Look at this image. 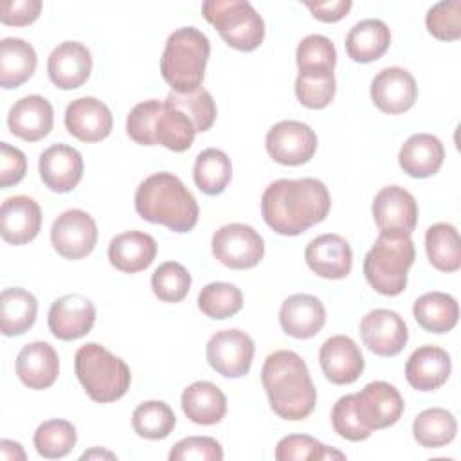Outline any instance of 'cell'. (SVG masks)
<instances>
[{"instance_id": "obj_1", "label": "cell", "mask_w": 461, "mask_h": 461, "mask_svg": "<svg viewBox=\"0 0 461 461\" xmlns=\"http://www.w3.org/2000/svg\"><path fill=\"white\" fill-rule=\"evenodd\" d=\"M331 207L324 182L317 178H279L261 194V216L281 236H299L321 223Z\"/></svg>"}, {"instance_id": "obj_2", "label": "cell", "mask_w": 461, "mask_h": 461, "mask_svg": "<svg viewBox=\"0 0 461 461\" xmlns=\"http://www.w3.org/2000/svg\"><path fill=\"white\" fill-rule=\"evenodd\" d=\"M261 382L270 409L283 420L301 421L308 418L317 403V391L306 362L290 349H279L265 358Z\"/></svg>"}, {"instance_id": "obj_3", "label": "cell", "mask_w": 461, "mask_h": 461, "mask_svg": "<svg viewBox=\"0 0 461 461\" xmlns=\"http://www.w3.org/2000/svg\"><path fill=\"white\" fill-rule=\"evenodd\" d=\"M137 214L173 232H189L198 223V202L185 184L169 171H158L144 178L135 191Z\"/></svg>"}, {"instance_id": "obj_4", "label": "cell", "mask_w": 461, "mask_h": 461, "mask_svg": "<svg viewBox=\"0 0 461 461\" xmlns=\"http://www.w3.org/2000/svg\"><path fill=\"white\" fill-rule=\"evenodd\" d=\"M209 54V38L200 29L193 25L180 27L166 40L160 58V74L173 92H194L202 88Z\"/></svg>"}, {"instance_id": "obj_5", "label": "cell", "mask_w": 461, "mask_h": 461, "mask_svg": "<svg viewBox=\"0 0 461 461\" xmlns=\"http://www.w3.org/2000/svg\"><path fill=\"white\" fill-rule=\"evenodd\" d=\"M416 258L411 234L380 230L364 258V276L382 295H400L407 286V274Z\"/></svg>"}, {"instance_id": "obj_6", "label": "cell", "mask_w": 461, "mask_h": 461, "mask_svg": "<svg viewBox=\"0 0 461 461\" xmlns=\"http://www.w3.org/2000/svg\"><path fill=\"white\" fill-rule=\"evenodd\" d=\"M74 369L86 394L97 403L122 398L131 384L126 362L97 342H88L76 351Z\"/></svg>"}, {"instance_id": "obj_7", "label": "cell", "mask_w": 461, "mask_h": 461, "mask_svg": "<svg viewBox=\"0 0 461 461\" xmlns=\"http://www.w3.org/2000/svg\"><path fill=\"white\" fill-rule=\"evenodd\" d=\"M202 14L236 50L252 52L263 43L265 22L247 0H205Z\"/></svg>"}, {"instance_id": "obj_8", "label": "cell", "mask_w": 461, "mask_h": 461, "mask_svg": "<svg viewBox=\"0 0 461 461\" xmlns=\"http://www.w3.org/2000/svg\"><path fill=\"white\" fill-rule=\"evenodd\" d=\"M212 256L232 270L254 268L265 256L261 234L247 223H227L211 240Z\"/></svg>"}, {"instance_id": "obj_9", "label": "cell", "mask_w": 461, "mask_h": 461, "mask_svg": "<svg viewBox=\"0 0 461 461\" xmlns=\"http://www.w3.org/2000/svg\"><path fill=\"white\" fill-rule=\"evenodd\" d=\"M355 412L360 423L369 430H380L394 425L405 409L400 391L384 380H375L353 394Z\"/></svg>"}, {"instance_id": "obj_10", "label": "cell", "mask_w": 461, "mask_h": 461, "mask_svg": "<svg viewBox=\"0 0 461 461\" xmlns=\"http://www.w3.org/2000/svg\"><path fill=\"white\" fill-rule=\"evenodd\" d=\"M254 340L241 330H221L211 335L205 355L209 366L225 378H241L250 371Z\"/></svg>"}, {"instance_id": "obj_11", "label": "cell", "mask_w": 461, "mask_h": 461, "mask_svg": "<svg viewBox=\"0 0 461 461\" xmlns=\"http://www.w3.org/2000/svg\"><path fill=\"white\" fill-rule=\"evenodd\" d=\"M265 148L270 158L277 164L301 166L313 158L317 151V135L301 121H279L268 130Z\"/></svg>"}, {"instance_id": "obj_12", "label": "cell", "mask_w": 461, "mask_h": 461, "mask_svg": "<svg viewBox=\"0 0 461 461\" xmlns=\"http://www.w3.org/2000/svg\"><path fill=\"white\" fill-rule=\"evenodd\" d=\"M54 250L65 259L86 258L97 243L95 220L81 209H67L50 227Z\"/></svg>"}, {"instance_id": "obj_13", "label": "cell", "mask_w": 461, "mask_h": 461, "mask_svg": "<svg viewBox=\"0 0 461 461\" xmlns=\"http://www.w3.org/2000/svg\"><path fill=\"white\" fill-rule=\"evenodd\" d=\"M360 337L371 353L378 357H394L405 348L409 330L396 312L376 308L362 317Z\"/></svg>"}, {"instance_id": "obj_14", "label": "cell", "mask_w": 461, "mask_h": 461, "mask_svg": "<svg viewBox=\"0 0 461 461\" xmlns=\"http://www.w3.org/2000/svg\"><path fill=\"white\" fill-rule=\"evenodd\" d=\"M371 99L384 113H403L411 110L418 99L416 79L402 67L382 68L371 81Z\"/></svg>"}, {"instance_id": "obj_15", "label": "cell", "mask_w": 461, "mask_h": 461, "mask_svg": "<svg viewBox=\"0 0 461 461\" xmlns=\"http://www.w3.org/2000/svg\"><path fill=\"white\" fill-rule=\"evenodd\" d=\"M95 322V306L79 294H67L56 299L47 315L50 333L59 340H77L90 333Z\"/></svg>"}, {"instance_id": "obj_16", "label": "cell", "mask_w": 461, "mask_h": 461, "mask_svg": "<svg viewBox=\"0 0 461 461\" xmlns=\"http://www.w3.org/2000/svg\"><path fill=\"white\" fill-rule=\"evenodd\" d=\"M371 212L380 230L412 234L418 223V203L414 196L400 185L382 187L373 198Z\"/></svg>"}, {"instance_id": "obj_17", "label": "cell", "mask_w": 461, "mask_h": 461, "mask_svg": "<svg viewBox=\"0 0 461 461\" xmlns=\"http://www.w3.org/2000/svg\"><path fill=\"white\" fill-rule=\"evenodd\" d=\"M319 364L326 380L335 385L353 384L364 371L362 351L348 335L326 339L319 349Z\"/></svg>"}, {"instance_id": "obj_18", "label": "cell", "mask_w": 461, "mask_h": 461, "mask_svg": "<svg viewBox=\"0 0 461 461\" xmlns=\"http://www.w3.org/2000/svg\"><path fill=\"white\" fill-rule=\"evenodd\" d=\"M304 259L312 272L324 279H344L353 267V250L340 234H321L304 249Z\"/></svg>"}, {"instance_id": "obj_19", "label": "cell", "mask_w": 461, "mask_h": 461, "mask_svg": "<svg viewBox=\"0 0 461 461\" xmlns=\"http://www.w3.org/2000/svg\"><path fill=\"white\" fill-rule=\"evenodd\" d=\"M110 108L97 97H77L65 110L67 131L81 142H99L112 133Z\"/></svg>"}, {"instance_id": "obj_20", "label": "cell", "mask_w": 461, "mask_h": 461, "mask_svg": "<svg viewBox=\"0 0 461 461\" xmlns=\"http://www.w3.org/2000/svg\"><path fill=\"white\" fill-rule=\"evenodd\" d=\"M41 182L54 193L72 191L83 176L81 153L63 142L52 144L40 155L38 160Z\"/></svg>"}, {"instance_id": "obj_21", "label": "cell", "mask_w": 461, "mask_h": 461, "mask_svg": "<svg viewBox=\"0 0 461 461\" xmlns=\"http://www.w3.org/2000/svg\"><path fill=\"white\" fill-rule=\"evenodd\" d=\"M47 72L58 88H79L90 77L92 54L79 41H63L49 54Z\"/></svg>"}, {"instance_id": "obj_22", "label": "cell", "mask_w": 461, "mask_h": 461, "mask_svg": "<svg viewBox=\"0 0 461 461\" xmlns=\"http://www.w3.org/2000/svg\"><path fill=\"white\" fill-rule=\"evenodd\" d=\"M7 126L13 135L27 142H36L47 137L54 126L50 101L38 94L18 99L7 113Z\"/></svg>"}, {"instance_id": "obj_23", "label": "cell", "mask_w": 461, "mask_h": 461, "mask_svg": "<svg viewBox=\"0 0 461 461\" xmlns=\"http://www.w3.org/2000/svg\"><path fill=\"white\" fill-rule=\"evenodd\" d=\"M41 229V209L25 194L9 196L0 207V234L11 245L32 241Z\"/></svg>"}, {"instance_id": "obj_24", "label": "cell", "mask_w": 461, "mask_h": 461, "mask_svg": "<svg viewBox=\"0 0 461 461\" xmlns=\"http://www.w3.org/2000/svg\"><path fill=\"white\" fill-rule=\"evenodd\" d=\"M279 324L294 339H312L326 324V308L315 295L294 294L279 308Z\"/></svg>"}, {"instance_id": "obj_25", "label": "cell", "mask_w": 461, "mask_h": 461, "mask_svg": "<svg viewBox=\"0 0 461 461\" xmlns=\"http://www.w3.org/2000/svg\"><path fill=\"white\" fill-rule=\"evenodd\" d=\"M16 375L29 389H47L59 375V357L56 349L43 340L25 344L16 357Z\"/></svg>"}, {"instance_id": "obj_26", "label": "cell", "mask_w": 461, "mask_h": 461, "mask_svg": "<svg viewBox=\"0 0 461 461\" xmlns=\"http://www.w3.org/2000/svg\"><path fill=\"white\" fill-rule=\"evenodd\" d=\"M450 355L438 346H420L411 353L405 364V378L416 391L439 389L450 376Z\"/></svg>"}, {"instance_id": "obj_27", "label": "cell", "mask_w": 461, "mask_h": 461, "mask_svg": "<svg viewBox=\"0 0 461 461\" xmlns=\"http://www.w3.org/2000/svg\"><path fill=\"white\" fill-rule=\"evenodd\" d=\"M157 256V241L142 230H126L110 240L108 259L110 265L124 274H137L146 270Z\"/></svg>"}, {"instance_id": "obj_28", "label": "cell", "mask_w": 461, "mask_h": 461, "mask_svg": "<svg viewBox=\"0 0 461 461\" xmlns=\"http://www.w3.org/2000/svg\"><path fill=\"white\" fill-rule=\"evenodd\" d=\"M445 148L436 135L414 133L400 148L398 164L412 178H429L439 171Z\"/></svg>"}, {"instance_id": "obj_29", "label": "cell", "mask_w": 461, "mask_h": 461, "mask_svg": "<svg viewBox=\"0 0 461 461\" xmlns=\"http://www.w3.org/2000/svg\"><path fill=\"white\" fill-rule=\"evenodd\" d=\"M184 414L198 425H214L227 412V398L223 391L207 380H198L187 385L180 398Z\"/></svg>"}, {"instance_id": "obj_30", "label": "cell", "mask_w": 461, "mask_h": 461, "mask_svg": "<svg viewBox=\"0 0 461 461\" xmlns=\"http://www.w3.org/2000/svg\"><path fill=\"white\" fill-rule=\"evenodd\" d=\"M391 45V31L378 18L357 22L346 36V52L355 63H371L380 59Z\"/></svg>"}, {"instance_id": "obj_31", "label": "cell", "mask_w": 461, "mask_h": 461, "mask_svg": "<svg viewBox=\"0 0 461 461\" xmlns=\"http://www.w3.org/2000/svg\"><path fill=\"white\" fill-rule=\"evenodd\" d=\"M38 58L31 43L22 38H4L0 41V86L18 88L29 81L36 70Z\"/></svg>"}, {"instance_id": "obj_32", "label": "cell", "mask_w": 461, "mask_h": 461, "mask_svg": "<svg viewBox=\"0 0 461 461\" xmlns=\"http://www.w3.org/2000/svg\"><path fill=\"white\" fill-rule=\"evenodd\" d=\"M416 322L429 333H447L459 319L457 301L445 292H427L412 304Z\"/></svg>"}, {"instance_id": "obj_33", "label": "cell", "mask_w": 461, "mask_h": 461, "mask_svg": "<svg viewBox=\"0 0 461 461\" xmlns=\"http://www.w3.org/2000/svg\"><path fill=\"white\" fill-rule=\"evenodd\" d=\"M38 301L25 288H5L0 294V328L5 337L29 331L36 321Z\"/></svg>"}, {"instance_id": "obj_34", "label": "cell", "mask_w": 461, "mask_h": 461, "mask_svg": "<svg viewBox=\"0 0 461 461\" xmlns=\"http://www.w3.org/2000/svg\"><path fill=\"white\" fill-rule=\"evenodd\" d=\"M425 250L430 265L439 272H457L461 267V240L454 225L439 221L425 232Z\"/></svg>"}, {"instance_id": "obj_35", "label": "cell", "mask_w": 461, "mask_h": 461, "mask_svg": "<svg viewBox=\"0 0 461 461\" xmlns=\"http://www.w3.org/2000/svg\"><path fill=\"white\" fill-rule=\"evenodd\" d=\"M153 133L155 144H160L169 151L182 153L193 146L196 130L191 119L182 110L164 101V106L157 115Z\"/></svg>"}, {"instance_id": "obj_36", "label": "cell", "mask_w": 461, "mask_h": 461, "mask_svg": "<svg viewBox=\"0 0 461 461\" xmlns=\"http://www.w3.org/2000/svg\"><path fill=\"white\" fill-rule=\"evenodd\" d=\"M193 178L203 194L214 196L223 193L232 178V164L229 155L218 148L200 151L193 166Z\"/></svg>"}, {"instance_id": "obj_37", "label": "cell", "mask_w": 461, "mask_h": 461, "mask_svg": "<svg viewBox=\"0 0 461 461\" xmlns=\"http://www.w3.org/2000/svg\"><path fill=\"white\" fill-rule=\"evenodd\" d=\"M457 421L454 414L443 407L421 411L412 421V436L423 448H439L454 441Z\"/></svg>"}, {"instance_id": "obj_38", "label": "cell", "mask_w": 461, "mask_h": 461, "mask_svg": "<svg viewBox=\"0 0 461 461\" xmlns=\"http://www.w3.org/2000/svg\"><path fill=\"white\" fill-rule=\"evenodd\" d=\"M176 423L173 409L162 400H148L135 407L131 414V427L137 436L144 439L167 438Z\"/></svg>"}, {"instance_id": "obj_39", "label": "cell", "mask_w": 461, "mask_h": 461, "mask_svg": "<svg viewBox=\"0 0 461 461\" xmlns=\"http://www.w3.org/2000/svg\"><path fill=\"white\" fill-rule=\"evenodd\" d=\"M77 441L76 427L67 420H47L34 432L36 452L45 459H59L72 452Z\"/></svg>"}, {"instance_id": "obj_40", "label": "cell", "mask_w": 461, "mask_h": 461, "mask_svg": "<svg viewBox=\"0 0 461 461\" xmlns=\"http://www.w3.org/2000/svg\"><path fill=\"white\" fill-rule=\"evenodd\" d=\"M243 306V294L236 285L214 281L198 294V308L209 319L223 321L236 315Z\"/></svg>"}, {"instance_id": "obj_41", "label": "cell", "mask_w": 461, "mask_h": 461, "mask_svg": "<svg viewBox=\"0 0 461 461\" xmlns=\"http://www.w3.org/2000/svg\"><path fill=\"white\" fill-rule=\"evenodd\" d=\"M295 61L299 72L333 74L337 63V50L330 38L322 34H308L297 45Z\"/></svg>"}, {"instance_id": "obj_42", "label": "cell", "mask_w": 461, "mask_h": 461, "mask_svg": "<svg viewBox=\"0 0 461 461\" xmlns=\"http://www.w3.org/2000/svg\"><path fill=\"white\" fill-rule=\"evenodd\" d=\"M277 461H315V459H346V454L330 448L308 434H290L279 439L276 452Z\"/></svg>"}, {"instance_id": "obj_43", "label": "cell", "mask_w": 461, "mask_h": 461, "mask_svg": "<svg viewBox=\"0 0 461 461\" xmlns=\"http://www.w3.org/2000/svg\"><path fill=\"white\" fill-rule=\"evenodd\" d=\"M191 288V274L178 261H166L151 274V290L162 303H180Z\"/></svg>"}, {"instance_id": "obj_44", "label": "cell", "mask_w": 461, "mask_h": 461, "mask_svg": "<svg viewBox=\"0 0 461 461\" xmlns=\"http://www.w3.org/2000/svg\"><path fill=\"white\" fill-rule=\"evenodd\" d=\"M166 101L182 110L191 119L196 133L207 131L216 121V103L211 92L205 88H198L189 94L169 92Z\"/></svg>"}, {"instance_id": "obj_45", "label": "cell", "mask_w": 461, "mask_h": 461, "mask_svg": "<svg viewBox=\"0 0 461 461\" xmlns=\"http://www.w3.org/2000/svg\"><path fill=\"white\" fill-rule=\"evenodd\" d=\"M337 90V81L333 74H317V72H299L295 79V95L297 101L310 110L326 108Z\"/></svg>"}, {"instance_id": "obj_46", "label": "cell", "mask_w": 461, "mask_h": 461, "mask_svg": "<svg viewBox=\"0 0 461 461\" xmlns=\"http://www.w3.org/2000/svg\"><path fill=\"white\" fill-rule=\"evenodd\" d=\"M427 31L441 41L461 38V0H445L434 4L425 16Z\"/></svg>"}, {"instance_id": "obj_47", "label": "cell", "mask_w": 461, "mask_h": 461, "mask_svg": "<svg viewBox=\"0 0 461 461\" xmlns=\"http://www.w3.org/2000/svg\"><path fill=\"white\" fill-rule=\"evenodd\" d=\"M164 106V101L148 99L135 104L126 117V133L128 137L140 146H157L155 144V121Z\"/></svg>"}, {"instance_id": "obj_48", "label": "cell", "mask_w": 461, "mask_h": 461, "mask_svg": "<svg viewBox=\"0 0 461 461\" xmlns=\"http://www.w3.org/2000/svg\"><path fill=\"white\" fill-rule=\"evenodd\" d=\"M167 457L171 461H221L223 448L211 436H187L171 447Z\"/></svg>"}, {"instance_id": "obj_49", "label": "cell", "mask_w": 461, "mask_h": 461, "mask_svg": "<svg viewBox=\"0 0 461 461\" xmlns=\"http://www.w3.org/2000/svg\"><path fill=\"white\" fill-rule=\"evenodd\" d=\"M331 425H333V430L348 441H364L371 436V432L360 423L355 412L353 394L340 396L335 402L331 409Z\"/></svg>"}, {"instance_id": "obj_50", "label": "cell", "mask_w": 461, "mask_h": 461, "mask_svg": "<svg viewBox=\"0 0 461 461\" xmlns=\"http://www.w3.org/2000/svg\"><path fill=\"white\" fill-rule=\"evenodd\" d=\"M27 171V158L22 149L9 142H0V187L18 184Z\"/></svg>"}, {"instance_id": "obj_51", "label": "cell", "mask_w": 461, "mask_h": 461, "mask_svg": "<svg viewBox=\"0 0 461 461\" xmlns=\"http://www.w3.org/2000/svg\"><path fill=\"white\" fill-rule=\"evenodd\" d=\"M41 13L40 0H4L0 4V22L4 25H29Z\"/></svg>"}, {"instance_id": "obj_52", "label": "cell", "mask_w": 461, "mask_h": 461, "mask_svg": "<svg viewBox=\"0 0 461 461\" xmlns=\"http://www.w3.org/2000/svg\"><path fill=\"white\" fill-rule=\"evenodd\" d=\"M304 5L312 11V14L321 20V22H326V23H331V22H339L342 20L353 2L351 0H330V2H304Z\"/></svg>"}, {"instance_id": "obj_53", "label": "cell", "mask_w": 461, "mask_h": 461, "mask_svg": "<svg viewBox=\"0 0 461 461\" xmlns=\"http://www.w3.org/2000/svg\"><path fill=\"white\" fill-rule=\"evenodd\" d=\"M0 456L5 461H16V459L23 461L25 459V452H23L22 445L16 441H11V439L0 441Z\"/></svg>"}, {"instance_id": "obj_54", "label": "cell", "mask_w": 461, "mask_h": 461, "mask_svg": "<svg viewBox=\"0 0 461 461\" xmlns=\"http://www.w3.org/2000/svg\"><path fill=\"white\" fill-rule=\"evenodd\" d=\"M92 457H108V459H115V454H112V452H108V450H99V448H92V450L81 454V459H92Z\"/></svg>"}]
</instances>
